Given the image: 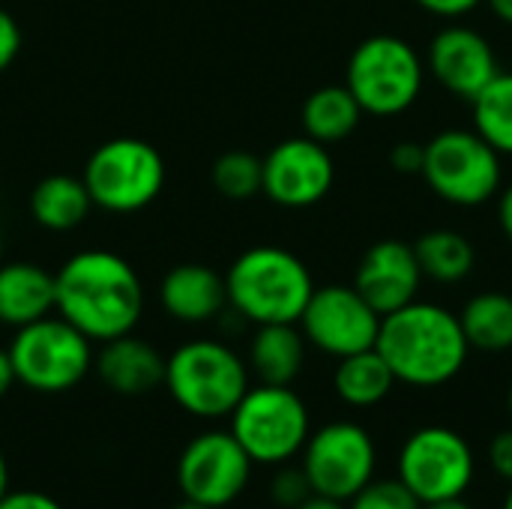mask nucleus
I'll use <instances>...</instances> for the list:
<instances>
[{
	"label": "nucleus",
	"mask_w": 512,
	"mask_h": 509,
	"mask_svg": "<svg viewBox=\"0 0 512 509\" xmlns=\"http://www.w3.org/2000/svg\"><path fill=\"white\" fill-rule=\"evenodd\" d=\"M423 156H426V144H420V141H399V144L390 147L387 162H390V168L396 174L414 177V174L423 171Z\"/></svg>",
	"instance_id": "obj_31"
},
{
	"label": "nucleus",
	"mask_w": 512,
	"mask_h": 509,
	"mask_svg": "<svg viewBox=\"0 0 512 509\" xmlns=\"http://www.w3.org/2000/svg\"><path fill=\"white\" fill-rule=\"evenodd\" d=\"M255 462L228 429L195 435L177 459V489L210 509L231 507L249 486Z\"/></svg>",
	"instance_id": "obj_12"
},
{
	"label": "nucleus",
	"mask_w": 512,
	"mask_h": 509,
	"mask_svg": "<svg viewBox=\"0 0 512 509\" xmlns=\"http://www.w3.org/2000/svg\"><path fill=\"white\" fill-rule=\"evenodd\" d=\"M0 509H63L51 495L36 492V489H18V492H6L0 498Z\"/></svg>",
	"instance_id": "obj_33"
},
{
	"label": "nucleus",
	"mask_w": 512,
	"mask_h": 509,
	"mask_svg": "<svg viewBox=\"0 0 512 509\" xmlns=\"http://www.w3.org/2000/svg\"><path fill=\"white\" fill-rule=\"evenodd\" d=\"M489 462L501 480L512 483V429H504L489 444Z\"/></svg>",
	"instance_id": "obj_32"
},
{
	"label": "nucleus",
	"mask_w": 512,
	"mask_h": 509,
	"mask_svg": "<svg viewBox=\"0 0 512 509\" xmlns=\"http://www.w3.org/2000/svg\"><path fill=\"white\" fill-rule=\"evenodd\" d=\"M300 468L309 477L315 495L333 501H351L363 486L375 480L378 450L372 435L348 420H336L309 435Z\"/></svg>",
	"instance_id": "obj_11"
},
{
	"label": "nucleus",
	"mask_w": 512,
	"mask_h": 509,
	"mask_svg": "<svg viewBox=\"0 0 512 509\" xmlns=\"http://www.w3.org/2000/svg\"><path fill=\"white\" fill-rule=\"evenodd\" d=\"M21 45H24V33L18 18L6 6H0V72H6L18 60Z\"/></svg>",
	"instance_id": "obj_30"
},
{
	"label": "nucleus",
	"mask_w": 512,
	"mask_h": 509,
	"mask_svg": "<svg viewBox=\"0 0 512 509\" xmlns=\"http://www.w3.org/2000/svg\"><path fill=\"white\" fill-rule=\"evenodd\" d=\"M297 509H348L345 501H333V498H324V495H312L309 501H303Z\"/></svg>",
	"instance_id": "obj_37"
},
{
	"label": "nucleus",
	"mask_w": 512,
	"mask_h": 509,
	"mask_svg": "<svg viewBox=\"0 0 512 509\" xmlns=\"http://www.w3.org/2000/svg\"><path fill=\"white\" fill-rule=\"evenodd\" d=\"M159 306L162 312L177 321V324H210L216 318H222V312L228 309V288H225V276L216 273L210 264H198V261H186L171 267L159 288H156Z\"/></svg>",
	"instance_id": "obj_17"
},
{
	"label": "nucleus",
	"mask_w": 512,
	"mask_h": 509,
	"mask_svg": "<svg viewBox=\"0 0 512 509\" xmlns=\"http://www.w3.org/2000/svg\"><path fill=\"white\" fill-rule=\"evenodd\" d=\"M375 348L393 369L396 384L423 390L450 384L471 354L459 315L429 300L384 315Z\"/></svg>",
	"instance_id": "obj_2"
},
{
	"label": "nucleus",
	"mask_w": 512,
	"mask_h": 509,
	"mask_svg": "<svg viewBox=\"0 0 512 509\" xmlns=\"http://www.w3.org/2000/svg\"><path fill=\"white\" fill-rule=\"evenodd\" d=\"M483 3L495 12L498 21H504V24L512 27V0H483Z\"/></svg>",
	"instance_id": "obj_38"
},
{
	"label": "nucleus",
	"mask_w": 512,
	"mask_h": 509,
	"mask_svg": "<svg viewBox=\"0 0 512 509\" xmlns=\"http://www.w3.org/2000/svg\"><path fill=\"white\" fill-rule=\"evenodd\" d=\"M420 285L423 270L417 252L405 240H378L363 252L354 273V288L381 318L414 303Z\"/></svg>",
	"instance_id": "obj_16"
},
{
	"label": "nucleus",
	"mask_w": 512,
	"mask_h": 509,
	"mask_svg": "<svg viewBox=\"0 0 512 509\" xmlns=\"http://www.w3.org/2000/svg\"><path fill=\"white\" fill-rule=\"evenodd\" d=\"M474 129L501 153L512 156V72H498L492 84L471 102Z\"/></svg>",
	"instance_id": "obj_26"
},
{
	"label": "nucleus",
	"mask_w": 512,
	"mask_h": 509,
	"mask_svg": "<svg viewBox=\"0 0 512 509\" xmlns=\"http://www.w3.org/2000/svg\"><path fill=\"white\" fill-rule=\"evenodd\" d=\"M360 120H363V108L345 84H327L312 90L300 108L303 135L327 147L351 138Z\"/></svg>",
	"instance_id": "obj_22"
},
{
	"label": "nucleus",
	"mask_w": 512,
	"mask_h": 509,
	"mask_svg": "<svg viewBox=\"0 0 512 509\" xmlns=\"http://www.w3.org/2000/svg\"><path fill=\"white\" fill-rule=\"evenodd\" d=\"M228 432L240 441L255 465H285L303 453L312 420L294 387L255 384L231 411Z\"/></svg>",
	"instance_id": "obj_8"
},
{
	"label": "nucleus",
	"mask_w": 512,
	"mask_h": 509,
	"mask_svg": "<svg viewBox=\"0 0 512 509\" xmlns=\"http://www.w3.org/2000/svg\"><path fill=\"white\" fill-rule=\"evenodd\" d=\"M162 387L189 417L222 420L252 387V372L228 342L189 339L165 357Z\"/></svg>",
	"instance_id": "obj_4"
},
{
	"label": "nucleus",
	"mask_w": 512,
	"mask_h": 509,
	"mask_svg": "<svg viewBox=\"0 0 512 509\" xmlns=\"http://www.w3.org/2000/svg\"><path fill=\"white\" fill-rule=\"evenodd\" d=\"M297 327L312 348L342 360L375 348L381 315L363 300L354 285H315Z\"/></svg>",
	"instance_id": "obj_13"
},
{
	"label": "nucleus",
	"mask_w": 512,
	"mask_h": 509,
	"mask_svg": "<svg viewBox=\"0 0 512 509\" xmlns=\"http://www.w3.org/2000/svg\"><path fill=\"white\" fill-rule=\"evenodd\" d=\"M414 252L423 270V279H432L438 285H456L468 279L477 267V249L474 243L453 228H432L414 240Z\"/></svg>",
	"instance_id": "obj_25"
},
{
	"label": "nucleus",
	"mask_w": 512,
	"mask_h": 509,
	"mask_svg": "<svg viewBox=\"0 0 512 509\" xmlns=\"http://www.w3.org/2000/svg\"><path fill=\"white\" fill-rule=\"evenodd\" d=\"M93 369L99 381L117 396H144L162 387L165 381L162 351L135 333L102 342L96 351Z\"/></svg>",
	"instance_id": "obj_18"
},
{
	"label": "nucleus",
	"mask_w": 512,
	"mask_h": 509,
	"mask_svg": "<svg viewBox=\"0 0 512 509\" xmlns=\"http://www.w3.org/2000/svg\"><path fill=\"white\" fill-rule=\"evenodd\" d=\"M9 492V465H6V456L0 450V498Z\"/></svg>",
	"instance_id": "obj_40"
},
{
	"label": "nucleus",
	"mask_w": 512,
	"mask_h": 509,
	"mask_svg": "<svg viewBox=\"0 0 512 509\" xmlns=\"http://www.w3.org/2000/svg\"><path fill=\"white\" fill-rule=\"evenodd\" d=\"M462 333L474 351L504 354L512 348V294L480 291L459 312Z\"/></svg>",
	"instance_id": "obj_24"
},
{
	"label": "nucleus",
	"mask_w": 512,
	"mask_h": 509,
	"mask_svg": "<svg viewBox=\"0 0 512 509\" xmlns=\"http://www.w3.org/2000/svg\"><path fill=\"white\" fill-rule=\"evenodd\" d=\"M81 180L93 198V207L129 216L150 207L168 180V168L162 153L144 138H111L99 144L81 171Z\"/></svg>",
	"instance_id": "obj_6"
},
{
	"label": "nucleus",
	"mask_w": 512,
	"mask_h": 509,
	"mask_svg": "<svg viewBox=\"0 0 512 509\" xmlns=\"http://www.w3.org/2000/svg\"><path fill=\"white\" fill-rule=\"evenodd\" d=\"M315 492L309 486V477L303 468H294V465H279V471L273 474L270 480V498L273 504L282 509H297L303 501H309Z\"/></svg>",
	"instance_id": "obj_29"
},
{
	"label": "nucleus",
	"mask_w": 512,
	"mask_h": 509,
	"mask_svg": "<svg viewBox=\"0 0 512 509\" xmlns=\"http://www.w3.org/2000/svg\"><path fill=\"white\" fill-rule=\"evenodd\" d=\"M426 186L453 207H480L501 192V153L477 129H444L426 141Z\"/></svg>",
	"instance_id": "obj_9"
},
{
	"label": "nucleus",
	"mask_w": 512,
	"mask_h": 509,
	"mask_svg": "<svg viewBox=\"0 0 512 509\" xmlns=\"http://www.w3.org/2000/svg\"><path fill=\"white\" fill-rule=\"evenodd\" d=\"M93 210V198L81 177L72 174H48L30 192V216L39 228L66 234L87 222Z\"/></svg>",
	"instance_id": "obj_21"
},
{
	"label": "nucleus",
	"mask_w": 512,
	"mask_h": 509,
	"mask_svg": "<svg viewBox=\"0 0 512 509\" xmlns=\"http://www.w3.org/2000/svg\"><path fill=\"white\" fill-rule=\"evenodd\" d=\"M54 312V273L36 261H0V324L18 330Z\"/></svg>",
	"instance_id": "obj_19"
},
{
	"label": "nucleus",
	"mask_w": 512,
	"mask_h": 509,
	"mask_svg": "<svg viewBox=\"0 0 512 509\" xmlns=\"http://www.w3.org/2000/svg\"><path fill=\"white\" fill-rule=\"evenodd\" d=\"M174 509H210V507H204V504H195V501H186V498H183V501H180Z\"/></svg>",
	"instance_id": "obj_41"
},
{
	"label": "nucleus",
	"mask_w": 512,
	"mask_h": 509,
	"mask_svg": "<svg viewBox=\"0 0 512 509\" xmlns=\"http://www.w3.org/2000/svg\"><path fill=\"white\" fill-rule=\"evenodd\" d=\"M210 180L225 201H252L264 186V162L249 150H228L213 162Z\"/></svg>",
	"instance_id": "obj_27"
},
{
	"label": "nucleus",
	"mask_w": 512,
	"mask_h": 509,
	"mask_svg": "<svg viewBox=\"0 0 512 509\" xmlns=\"http://www.w3.org/2000/svg\"><path fill=\"white\" fill-rule=\"evenodd\" d=\"M393 387L396 375L378 354V348L342 357L333 372V390L351 408H375L390 396Z\"/></svg>",
	"instance_id": "obj_23"
},
{
	"label": "nucleus",
	"mask_w": 512,
	"mask_h": 509,
	"mask_svg": "<svg viewBox=\"0 0 512 509\" xmlns=\"http://www.w3.org/2000/svg\"><path fill=\"white\" fill-rule=\"evenodd\" d=\"M414 3L438 18H462L471 15L477 6H483V0H414Z\"/></svg>",
	"instance_id": "obj_34"
},
{
	"label": "nucleus",
	"mask_w": 512,
	"mask_h": 509,
	"mask_svg": "<svg viewBox=\"0 0 512 509\" xmlns=\"http://www.w3.org/2000/svg\"><path fill=\"white\" fill-rule=\"evenodd\" d=\"M225 288L228 309L249 324H297L315 291V279L300 255L264 243L231 261Z\"/></svg>",
	"instance_id": "obj_3"
},
{
	"label": "nucleus",
	"mask_w": 512,
	"mask_h": 509,
	"mask_svg": "<svg viewBox=\"0 0 512 509\" xmlns=\"http://www.w3.org/2000/svg\"><path fill=\"white\" fill-rule=\"evenodd\" d=\"M264 162V186L273 204L285 210H306L321 204L336 183V162L327 144H318L309 135H294L270 147Z\"/></svg>",
	"instance_id": "obj_14"
},
{
	"label": "nucleus",
	"mask_w": 512,
	"mask_h": 509,
	"mask_svg": "<svg viewBox=\"0 0 512 509\" xmlns=\"http://www.w3.org/2000/svg\"><path fill=\"white\" fill-rule=\"evenodd\" d=\"M501 72L495 45L474 27L450 24L438 30L426 48V75H432L450 96L474 102Z\"/></svg>",
	"instance_id": "obj_15"
},
{
	"label": "nucleus",
	"mask_w": 512,
	"mask_h": 509,
	"mask_svg": "<svg viewBox=\"0 0 512 509\" xmlns=\"http://www.w3.org/2000/svg\"><path fill=\"white\" fill-rule=\"evenodd\" d=\"M423 509H474L471 504H465L462 498H453V501H438V504H423Z\"/></svg>",
	"instance_id": "obj_39"
},
{
	"label": "nucleus",
	"mask_w": 512,
	"mask_h": 509,
	"mask_svg": "<svg viewBox=\"0 0 512 509\" xmlns=\"http://www.w3.org/2000/svg\"><path fill=\"white\" fill-rule=\"evenodd\" d=\"M306 336L297 324H261L252 333L246 366L258 384L291 387L306 366Z\"/></svg>",
	"instance_id": "obj_20"
},
{
	"label": "nucleus",
	"mask_w": 512,
	"mask_h": 509,
	"mask_svg": "<svg viewBox=\"0 0 512 509\" xmlns=\"http://www.w3.org/2000/svg\"><path fill=\"white\" fill-rule=\"evenodd\" d=\"M426 60L420 51L393 33L363 39L345 66V87L360 102L363 114L396 117L405 114L423 93Z\"/></svg>",
	"instance_id": "obj_5"
},
{
	"label": "nucleus",
	"mask_w": 512,
	"mask_h": 509,
	"mask_svg": "<svg viewBox=\"0 0 512 509\" xmlns=\"http://www.w3.org/2000/svg\"><path fill=\"white\" fill-rule=\"evenodd\" d=\"M0 261H3V231H0Z\"/></svg>",
	"instance_id": "obj_44"
},
{
	"label": "nucleus",
	"mask_w": 512,
	"mask_h": 509,
	"mask_svg": "<svg viewBox=\"0 0 512 509\" xmlns=\"http://www.w3.org/2000/svg\"><path fill=\"white\" fill-rule=\"evenodd\" d=\"M6 351L15 369V381L45 396L78 387L96 360L93 342L57 312L18 327Z\"/></svg>",
	"instance_id": "obj_7"
},
{
	"label": "nucleus",
	"mask_w": 512,
	"mask_h": 509,
	"mask_svg": "<svg viewBox=\"0 0 512 509\" xmlns=\"http://www.w3.org/2000/svg\"><path fill=\"white\" fill-rule=\"evenodd\" d=\"M144 309L138 270L111 249H81L54 270V312L93 345L135 333Z\"/></svg>",
	"instance_id": "obj_1"
},
{
	"label": "nucleus",
	"mask_w": 512,
	"mask_h": 509,
	"mask_svg": "<svg viewBox=\"0 0 512 509\" xmlns=\"http://www.w3.org/2000/svg\"><path fill=\"white\" fill-rule=\"evenodd\" d=\"M504 509H512V483H510V492H507V501H504Z\"/></svg>",
	"instance_id": "obj_42"
},
{
	"label": "nucleus",
	"mask_w": 512,
	"mask_h": 509,
	"mask_svg": "<svg viewBox=\"0 0 512 509\" xmlns=\"http://www.w3.org/2000/svg\"><path fill=\"white\" fill-rule=\"evenodd\" d=\"M477 474L471 444L447 426L417 429L399 453V480L420 504L462 498Z\"/></svg>",
	"instance_id": "obj_10"
},
{
	"label": "nucleus",
	"mask_w": 512,
	"mask_h": 509,
	"mask_svg": "<svg viewBox=\"0 0 512 509\" xmlns=\"http://www.w3.org/2000/svg\"><path fill=\"white\" fill-rule=\"evenodd\" d=\"M15 369H12V360H9V351L0 348V399L15 387Z\"/></svg>",
	"instance_id": "obj_36"
},
{
	"label": "nucleus",
	"mask_w": 512,
	"mask_h": 509,
	"mask_svg": "<svg viewBox=\"0 0 512 509\" xmlns=\"http://www.w3.org/2000/svg\"><path fill=\"white\" fill-rule=\"evenodd\" d=\"M507 408H510V417H512V384H510V393H507Z\"/></svg>",
	"instance_id": "obj_43"
},
{
	"label": "nucleus",
	"mask_w": 512,
	"mask_h": 509,
	"mask_svg": "<svg viewBox=\"0 0 512 509\" xmlns=\"http://www.w3.org/2000/svg\"><path fill=\"white\" fill-rule=\"evenodd\" d=\"M498 225H501L504 237L512 243V186L498 192Z\"/></svg>",
	"instance_id": "obj_35"
},
{
	"label": "nucleus",
	"mask_w": 512,
	"mask_h": 509,
	"mask_svg": "<svg viewBox=\"0 0 512 509\" xmlns=\"http://www.w3.org/2000/svg\"><path fill=\"white\" fill-rule=\"evenodd\" d=\"M348 509H423V504L402 480H372L348 501Z\"/></svg>",
	"instance_id": "obj_28"
}]
</instances>
